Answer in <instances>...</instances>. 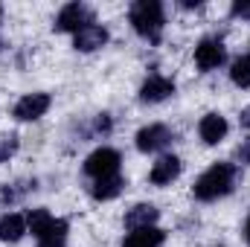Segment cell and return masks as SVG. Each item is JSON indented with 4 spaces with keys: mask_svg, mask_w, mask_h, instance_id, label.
Here are the masks:
<instances>
[{
    "mask_svg": "<svg viewBox=\"0 0 250 247\" xmlns=\"http://www.w3.org/2000/svg\"><path fill=\"white\" fill-rule=\"evenodd\" d=\"M233 181H236V166L233 163H215L195 181L192 192L198 201H218L221 195H227L233 189Z\"/></svg>",
    "mask_w": 250,
    "mask_h": 247,
    "instance_id": "obj_1",
    "label": "cell"
},
{
    "mask_svg": "<svg viewBox=\"0 0 250 247\" xmlns=\"http://www.w3.org/2000/svg\"><path fill=\"white\" fill-rule=\"evenodd\" d=\"M131 23L148 44H157L160 35H163V23H166L163 3H157V0H137L131 6Z\"/></svg>",
    "mask_w": 250,
    "mask_h": 247,
    "instance_id": "obj_2",
    "label": "cell"
},
{
    "mask_svg": "<svg viewBox=\"0 0 250 247\" xmlns=\"http://www.w3.org/2000/svg\"><path fill=\"white\" fill-rule=\"evenodd\" d=\"M26 227L32 230V236H35L41 245L64 242V233H67V221L53 218L47 209H29V215H26Z\"/></svg>",
    "mask_w": 250,
    "mask_h": 247,
    "instance_id": "obj_3",
    "label": "cell"
},
{
    "mask_svg": "<svg viewBox=\"0 0 250 247\" xmlns=\"http://www.w3.org/2000/svg\"><path fill=\"white\" fill-rule=\"evenodd\" d=\"M90 23H93V9L84 6V3H67L59 12V18H56L59 32H79V29H84Z\"/></svg>",
    "mask_w": 250,
    "mask_h": 247,
    "instance_id": "obj_4",
    "label": "cell"
},
{
    "mask_svg": "<svg viewBox=\"0 0 250 247\" xmlns=\"http://www.w3.org/2000/svg\"><path fill=\"white\" fill-rule=\"evenodd\" d=\"M120 172V151L114 148H96L87 160H84V175L90 178H111Z\"/></svg>",
    "mask_w": 250,
    "mask_h": 247,
    "instance_id": "obj_5",
    "label": "cell"
},
{
    "mask_svg": "<svg viewBox=\"0 0 250 247\" xmlns=\"http://www.w3.org/2000/svg\"><path fill=\"white\" fill-rule=\"evenodd\" d=\"M224 56H227V50H224V44L218 41V38H204L198 47H195V64H198V70H215L218 64L224 62Z\"/></svg>",
    "mask_w": 250,
    "mask_h": 247,
    "instance_id": "obj_6",
    "label": "cell"
},
{
    "mask_svg": "<svg viewBox=\"0 0 250 247\" xmlns=\"http://www.w3.org/2000/svg\"><path fill=\"white\" fill-rule=\"evenodd\" d=\"M47 108H50V96L47 93H29V96H23L18 105H15V120H21V123H32V120H41L44 114H47Z\"/></svg>",
    "mask_w": 250,
    "mask_h": 247,
    "instance_id": "obj_7",
    "label": "cell"
},
{
    "mask_svg": "<svg viewBox=\"0 0 250 247\" xmlns=\"http://www.w3.org/2000/svg\"><path fill=\"white\" fill-rule=\"evenodd\" d=\"M172 143V131L166 125H146L137 131V148L140 151H160Z\"/></svg>",
    "mask_w": 250,
    "mask_h": 247,
    "instance_id": "obj_8",
    "label": "cell"
},
{
    "mask_svg": "<svg viewBox=\"0 0 250 247\" xmlns=\"http://www.w3.org/2000/svg\"><path fill=\"white\" fill-rule=\"evenodd\" d=\"M175 93V82L172 79H166V76H148L146 82H143V87H140V99L143 102H163V99H169Z\"/></svg>",
    "mask_w": 250,
    "mask_h": 247,
    "instance_id": "obj_9",
    "label": "cell"
},
{
    "mask_svg": "<svg viewBox=\"0 0 250 247\" xmlns=\"http://www.w3.org/2000/svg\"><path fill=\"white\" fill-rule=\"evenodd\" d=\"M76 50H82V53H93V50H99V47H105L108 44V29L105 26H99V23H90V26H84V29H79L76 32Z\"/></svg>",
    "mask_w": 250,
    "mask_h": 247,
    "instance_id": "obj_10",
    "label": "cell"
},
{
    "mask_svg": "<svg viewBox=\"0 0 250 247\" xmlns=\"http://www.w3.org/2000/svg\"><path fill=\"white\" fill-rule=\"evenodd\" d=\"M198 134L207 145H218L224 137H227V120L221 114H207L201 125H198Z\"/></svg>",
    "mask_w": 250,
    "mask_h": 247,
    "instance_id": "obj_11",
    "label": "cell"
},
{
    "mask_svg": "<svg viewBox=\"0 0 250 247\" xmlns=\"http://www.w3.org/2000/svg\"><path fill=\"white\" fill-rule=\"evenodd\" d=\"M181 175V160L175 157V154H166V157H160L157 163H154V169H151V184L154 186H166L172 184L175 178Z\"/></svg>",
    "mask_w": 250,
    "mask_h": 247,
    "instance_id": "obj_12",
    "label": "cell"
},
{
    "mask_svg": "<svg viewBox=\"0 0 250 247\" xmlns=\"http://www.w3.org/2000/svg\"><path fill=\"white\" fill-rule=\"evenodd\" d=\"M163 239H166L163 230H157V227H143V230H131L128 239L123 242V247H160Z\"/></svg>",
    "mask_w": 250,
    "mask_h": 247,
    "instance_id": "obj_13",
    "label": "cell"
},
{
    "mask_svg": "<svg viewBox=\"0 0 250 247\" xmlns=\"http://www.w3.org/2000/svg\"><path fill=\"white\" fill-rule=\"evenodd\" d=\"M157 209L151 206V204H137L128 215H125V224H128V230H143V227H154V221H157Z\"/></svg>",
    "mask_w": 250,
    "mask_h": 247,
    "instance_id": "obj_14",
    "label": "cell"
},
{
    "mask_svg": "<svg viewBox=\"0 0 250 247\" xmlns=\"http://www.w3.org/2000/svg\"><path fill=\"white\" fill-rule=\"evenodd\" d=\"M26 233V218L23 215H0V242H18Z\"/></svg>",
    "mask_w": 250,
    "mask_h": 247,
    "instance_id": "obj_15",
    "label": "cell"
},
{
    "mask_svg": "<svg viewBox=\"0 0 250 247\" xmlns=\"http://www.w3.org/2000/svg\"><path fill=\"white\" fill-rule=\"evenodd\" d=\"M123 186H125V181L120 178V175H111V178H99L90 192H93L96 201H114V198L123 192Z\"/></svg>",
    "mask_w": 250,
    "mask_h": 247,
    "instance_id": "obj_16",
    "label": "cell"
},
{
    "mask_svg": "<svg viewBox=\"0 0 250 247\" xmlns=\"http://www.w3.org/2000/svg\"><path fill=\"white\" fill-rule=\"evenodd\" d=\"M230 79L239 87H250V56H239L230 67Z\"/></svg>",
    "mask_w": 250,
    "mask_h": 247,
    "instance_id": "obj_17",
    "label": "cell"
},
{
    "mask_svg": "<svg viewBox=\"0 0 250 247\" xmlns=\"http://www.w3.org/2000/svg\"><path fill=\"white\" fill-rule=\"evenodd\" d=\"M18 151V137L15 134H0V163H6Z\"/></svg>",
    "mask_w": 250,
    "mask_h": 247,
    "instance_id": "obj_18",
    "label": "cell"
},
{
    "mask_svg": "<svg viewBox=\"0 0 250 247\" xmlns=\"http://www.w3.org/2000/svg\"><path fill=\"white\" fill-rule=\"evenodd\" d=\"M230 12H233L236 18H245V21H250V0H236Z\"/></svg>",
    "mask_w": 250,
    "mask_h": 247,
    "instance_id": "obj_19",
    "label": "cell"
},
{
    "mask_svg": "<svg viewBox=\"0 0 250 247\" xmlns=\"http://www.w3.org/2000/svg\"><path fill=\"white\" fill-rule=\"evenodd\" d=\"M93 131H96V134H108V131H111V120H108V114H99V117H96Z\"/></svg>",
    "mask_w": 250,
    "mask_h": 247,
    "instance_id": "obj_20",
    "label": "cell"
},
{
    "mask_svg": "<svg viewBox=\"0 0 250 247\" xmlns=\"http://www.w3.org/2000/svg\"><path fill=\"white\" fill-rule=\"evenodd\" d=\"M236 157H239L242 163H250V140H248V143H242V145H239V151H236Z\"/></svg>",
    "mask_w": 250,
    "mask_h": 247,
    "instance_id": "obj_21",
    "label": "cell"
},
{
    "mask_svg": "<svg viewBox=\"0 0 250 247\" xmlns=\"http://www.w3.org/2000/svg\"><path fill=\"white\" fill-rule=\"evenodd\" d=\"M239 123H242V128H248V131H250V105L245 108V111H242V117H239Z\"/></svg>",
    "mask_w": 250,
    "mask_h": 247,
    "instance_id": "obj_22",
    "label": "cell"
},
{
    "mask_svg": "<svg viewBox=\"0 0 250 247\" xmlns=\"http://www.w3.org/2000/svg\"><path fill=\"white\" fill-rule=\"evenodd\" d=\"M245 239H248V247H250V215H248V224H245Z\"/></svg>",
    "mask_w": 250,
    "mask_h": 247,
    "instance_id": "obj_23",
    "label": "cell"
},
{
    "mask_svg": "<svg viewBox=\"0 0 250 247\" xmlns=\"http://www.w3.org/2000/svg\"><path fill=\"white\" fill-rule=\"evenodd\" d=\"M41 247H64L62 242H56V245H41Z\"/></svg>",
    "mask_w": 250,
    "mask_h": 247,
    "instance_id": "obj_24",
    "label": "cell"
},
{
    "mask_svg": "<svg viewBox=\"0 0 250 247\" xmlns=\"http://www.w3.org/2000/svg\"><path fill=\"white\" fill-rule=\"evenodd\" d=\"M0 15H3V9H0Z\"/></svg>",
    "mask_w": 250,
    "mask_h": 247,
    "instance_id": "obj_25",
    "label": "cell"
},
{
    "mask_svg": "<svg viewBox=\"0 0 250 247\" xmlns=\"http://www.w3.org/2000/svg\"><path fill=\"white\" fill-rule=\"evenodd\" d=\"M0 47H3V41H0Z\"/></svg>",
    "mask_w": 250,
    "mask_h": 247,
    "instance_id": "obj_26",
    "label": "cell"
}]
</instances>
